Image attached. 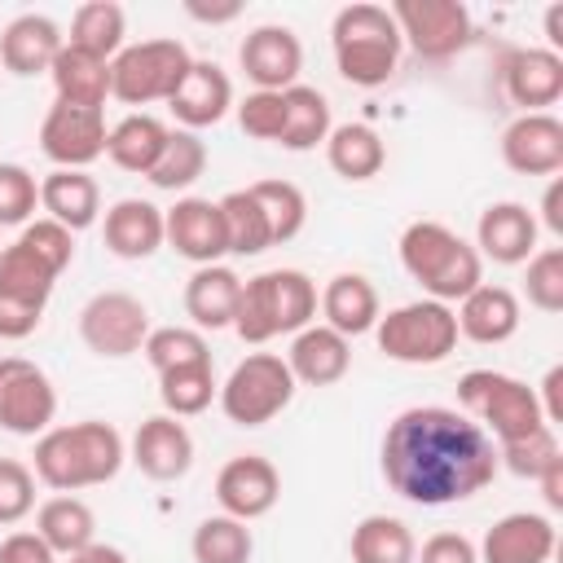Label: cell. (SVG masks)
Masks as SVG:
<instances>
[{"label":"cell","mask_w":563,"mask_h":563,"mask_svg":"<svg viewBox=\"0 0 563 563\" xmlns=\"http://www.w3.org/2000/svg\"><path fill=\"white\" fill-rule=\"evenodd\" d=\"M413 563H479V550L466 532H435L422 541Z\"/></svg>","instance_id":"681fc988"},{"label":"cell","mask_w":563,"mask_h":563,"mask_svg":"<svg viewBox=\"0 0 563 563\" xmlns=\"http://www.w3.org/2000/svg\"><path fill=\"white\" fill-rule=\"evenodd\" d=\"M128 449L123 435L101 422V418H84L70 427H48L35 440V479L53 493H79V488H97L110 484L123 466Z\"/></svg>","instance_id":"3957f363"},{"label":"cell","mask_w":563,"mask_h":563,"mask_svg":"<svg viewBox=\"0 0 563 563\" xmlns=\"http://www.w3.org/2000/svg\"><path fill=\"white\" fill-rule=\"evenodd\" d=\"M383 479L413 506H453L484 493L497 475L493 435L449 405L400 409L383 431Z\"/></svg>","instance_id":"6da1fadb"},{"label":"cell","mask_w":563,"mask_h":563,"mask_svg":"<svg viewBox=\"0 0 563 563\" xmlns=\"http://www.w3.org/2000/svg\"><path fill=\"white\" fill-rule=\"evenodd\" d=\"M282 497V475L268 457L260 453H238L220 466L216 475V501H220V515H233L242 523L251 519H264Z\"/></svg>","instance_id":"e0dca14e"},{"label":"cell","mask_w":563,"mask_h":563,"mask_svg":"<svg viewBox=\"0 0 563 563\" xmlns=\"http://www.w3.org/2000/svg\"><path fill=\"white\" fill-rule=\"evenodd\" d=\"M325 163L343 180H374L387 167V145L369 123H339L325 136Z\"/></svg>","instance_id":"d6a6232c"},{"label":"cell","mask_w":563,"mask_h":563,"mask_svg":"<svg viewBox=\"0 0 563 563\" xmlns=\"http://www.w3.org/2000/svg\"><path fill=\"white\" fill-rule=\"evenodd\" d=\"M238 299H242V277L229 264H202L185 282V312H189L194 330H224V325H233Z\"/></svg>","instance_id":"f546056e"},{"label":"cell","mask_w":563,"mask_h":563,"mask_svg":"<svg viewBox=\"0 0 563 563\" xmlns=\"http://www.w3.org/2000/svg\"><path fill=\"white\" fill-rule=\"evenodd\" d=\"M321 303V325L339 330L343 339H356V334H369L383 317V303H378V290L365 273H334L325 282V290L317 295Z\"/></svg>","instance_id":"4316f807"},{"label":"cell","mask_w":563,"mask_h":563,"mask_svg":"<svg viewBox=\"0 0 563 563\" xmlns=\"http://www.w3.org/2000/svg\"><path fill=\"white\" fill-rule=\"evenodd\" d=\"M35 532L44 537V545L53 554L70 559V554H79V550H88L97 541V515H92V506L84 497L57 493L35 510Z\"/></svg>","instance_id":"4dcf8cb0"},{"label":"cell","mask_w":563,"mask_h":563,"mask_svg":"<svg viewBox=\"0 0 563 563\" xmlns=\"http://www.w3.org/2000/svg\"><path fill=\"white\" fill-rule=\"evenodd\" d=\"M457 334H466L471 343H506L515 330H519V295L510 286H493V282H479L462 303H457Z\"/></svg>","instance_id":"83f0119b"},{"label":"cell","mask_w":563,"mask_h":563,"mask_svg":"<svg viewBox=\"0 0 563 563\" xmlns=\"http://www.w3.org/2000/svg\"><path fill=\"white\" fill-rule=\"evenodd\" d=\"M501 163L519 176H554L563 172V123L541 110V114H519L501 132Z\"/></svg>","instance_id":"ffe728a7"},{"label":"cell","mask_w":563,"mask_h":563,"mask_svg":"<svg viewBox=\"0 0 563 563\" xmlns=\"http://www.w3.org/2000/svg\"><path fill=\"white\" fill-rule=\"evenodd\" d=\"M123 35H128V13H123V4H114V0H88V4H79V9L70 13V35H66V44H75V48H84V53H92V57L114 62L119 48H123Z\"/></svg>","instance_id":"8d00e7d4"},{"label":"cell","mask_w":563,"mask_h":563,"mask_svg":"<svg viewBox=\"0 0 563 563\" xmlns=\"http://www.w3.org/2000/svg\"><path fill=\"white\" fill-rule=\"evenodd\" d=\"M106 251L119 260H150L163 246V207L150 198H119L101 220Z\"/></svg>","instance_id":"484cf974"},{"label":"cell","mask_w":563,"mask_h":563,"mask_svg":"<svg viewBox=\"0 0 563 563\" xmlns=\"http://www.w3.org/2000/svg\"><path fill=\"white\" fill-rule=\"evenodd\" d=\"M167 123L154 119V114H123L110 132H106V158L119 167V172H132V176H150V167L158 163L163 145H167Z\"/></svg>","instance_id":"1f68e13d"},{"label":"cell","mask_w":563,"mask_h":563,"mask_svg":"<svg viewBox=\"0 0 563 563\" xmlns=\"http://www.w3.org/2000/svg\"><path fill=\"white\" fill-rule=\"evenodd\" d=\"M141 352L154 365V374H167L180 365H211V347H207L202 330H194V325H158L145 334Z\"/></svg>","instance_id":"7bdbcfd3"},{"label":"cell","mask_w":563,"mask_h":563,"mask_svg":"<svg viewBox=\"0 0 563 563\" xmlns=\"http://www.w3.org/2000/svg\"><path fill=\"white\" fill-rule=\"evenodd\" d=\"M554 457H563L554 427H537V431H528V435H519L510 444H497V466H506L519 479H537Z\"/></svg>","instance_id":"ee69618b"},{"label":"cell","mask_w":563,"mask_h":563,"mask_svg":"<svg viewBox=\"0 0 563 563\" xmlns=\"http://www.w3.org/2000/svg\"><path fill=\"white\" fill-rule=\"evenodd\" d=\"M163 246H172L180 260H189L194 268L202 264H220L229 255V233H224V216L220 202L211 198H176L163 211Z\"/></svg>","instance_id":"9a60e30c"},{"label":"cell","mask_w":563,"mask_h":563,"mask_svg":"<svg viewBox=\"0 0 563 563\" xmlns=\"http://www.w3.org/2000/svg\"><path fill=\"white\" fill-rule=\"evenodd\" d=\"M66 563H128V554H123L119 545H101V541H92L88 550H79V554H70Z\"/></svg>","instance_id":"9f6ffc18"},{"label":"cell","mask_w":563,"mask_h":563,"mask_svg":"<svg viewBox=\"0 0 563 563\" xmlns=\"http://www.w3.org/2000/svg\"><path fill=\"white\" fill-rule=\"evenodd\" d=\"M523 295L537 312H563V246H541L528 260L523 273Z\"/></svg>","instance_id":"f6af8a7d"},{"label":"cell","mask_w":563,"mask_h":563,"mask_svg":"<svg viewBox=\"0 0 563 563\" xmlns=\"http://www.w3.org/2000/svg\"><path fill=\"white\" fill-rule=\"evenodd\" d=\"M35 510V471L18 457H0V528L22 523Z\"/></svg>","instance_id":"7dc6e473"},{"label":"cell","mask_w":563,"mask_h":563,"mask_svg":"<svg viewBox=\"0 0 563 563\" xmlns=\"http://www.w3.org/2000/svg\"><path fill=\"white\" fill-rule=\"evenodd\" d=\"M75 260V233L57 220H31L13 238V246L0 251V339L18 343L31 339L44 321L48 295L57 277Z\"/></svg>","instance_id":"7a4b0ae2"},{"label":"cell","mask_w":563,"mask_h":563,"mask_svg":"<svg viewBox=\"0 0 563 563\" xmlns=\"http://www.w3.org/2000/svg\"><path fill=\"white\" fill-rule=\"evenodd\" d=\"M545 35H550V53H559V44H563V4L545 9Z\"/></svg>","instance_id":"6f0895ef"},{"label":"cell","mask_w":563,"mask_h":563,"mask_svg":"<svg viewBox=\"0 0 563 563\" xmlns=\"http://www.w3.org/2000/svg\"><path fill=\"white\" fill-rule=\"evenodd\" d=\"M374 339H378V352L387 361H400V365H440L453 356L457 347V317L449 303H435V299H413V303H400L391 312L378 317L374 325Z\"/></svg>","instance_id":"ba28073f"},{"label":"cell","mask_w":563,"mask_h":563,"mask_svg":"<svg viewBox=\"0 0 563 563\" xmlns=\"http://www.w3.org/2000/svg\"><path fill=\"white\" fill-rule=\"evenodd\" d=\"M233 110H238V128H242L246 136H255V141H277V136H282V114H286L282 92H260V88H251Z\"/></svg>","instance_id":"c3c4849f"},{"label":"cell","mask_w":563,"mask_h":563,"mask_svg":"<svg viewBox=\"0 0 563 563\" xmlns=\"http://www.w3.org/2000/svg\"><path fill=\"white\" fill-rule=\"evenodd\" d=\"M185 13L194 22H207V26H220V22H233L242 13V0H224V4H207V0H185Z\"/></svg>","instance_id":"f5cc1de1"},{"label":"cell","mask_w":563,"mask_h":563,"mask_svg":"<svg viewBox=\"0 0 563 563\" xmlns=\"http://www.w3.org/2000/svg\"><path fill=\"white\" fill-rule=\"evenodd\" d=\"M220 202L224 216V233H229V255H264L273 246L268 238V220L260 211V202L251 198V189H229Z\"/></svg>","instance_id":"60d3db41"},{"label":"cell","mask_w":563,"mask_h":563,"mask_svg":"<svg viewBox=\"0 0 563 563\" xmlns=\"http://www.w3.org/2000/svg\"><path fill=\"white\" fill-rule=\"evenodd\" d=\"M541 224H545L554 238H563V176H554V180L545 185V194H541Z\"/></svg>","instance_id":"db71d44e"},{"label":"cell","mask_w":563,"mask_h":563,"mask_svg":"<svg viewBox=\"0 0 563 563\" xmlns=\"http://www.w3.org/2000/svg\"><path fill=\"white\" fill-rule=\"evenodd\" d=\"M532 391H537V405H541L545 427L563 422V365H554V369L541 378V387H532Z\"/></svg>","instance_id":"816d5d0a"},{"label":"cell","mask_w":563,"mask_h":563,"mask_svg":"<svg viewBox=\"0 0 563 563\" xmlns=\"http://www.w3.org/2000/svg\"><path fill=\"white\" fill-rule=\"evenodd\" d=\"M106 110L101 106H70V101H53L44 123H40V150L70 172H88V163H97L106 154Z\"/></svg>","instance_id":"5bb4252c"},{"label":"cell","mask_w":563,"mask_h":563,"mask_svg":"<svg viewBox=\"0 0 563 563\" xmlns=\"http://www.w3.org/2000/svg\"><path fill=\"white\" fill-rule=\"evenodd\" d=\"M352 563H413L418 541L405 519L396 515H365L347 537Z\"/></svg>","instance_id":"d590c367"},{"label":"cell","mask_w":563,"mask_h":563,"mask_svg":"<svg viewBox=\"0 0 563 563\" xmlns=\"http://www.w3.org/2000/svg\"><path fill=\"white\" fill-rule=\"evenodd\" d=\"M40 207V180L22 163H0V229L31 224Z\"/></svg>","instance_id":"bcb514c9"},{"label":"cell","mask_w":563,"mask_h":563,"mask_svg":"<svg viewBox=\"0 0 563 563\" xmlns=\"http://www.w3.org/2000/svg\"><path fill=\"white\" fill-rule=\"evenodd\" d=\"M145 334H150V308L128 290H97L79 308V339L97 356L123 361L141 352Z\"/></svg>","instance_id":"7c38bea8"},{"label":"cell","mask_w":563,"mask_h":563,"mask_svg":"<svg viewBox=\"0 0 563 563\" xmlns=\"http://www.w3.org/2000/svg\"><path fill=\"white\" fill-rule=\"evenodd\" d=\"M66 35L48 13H18L4 31H0V66L9 75H48L57 53H62Z\"/></svg>","instance_id":"7402d4cb"},{"label":"cell","mask_w":563,"mask_h":563,"mask_svg":"<svg viewBox=\"0 0 563 563\" xmlns=\"http://www.w3.org/2000/svg\"><path fill=\"white\" fill-rule=\"evenodd\" d=\"M317 317V282L303 268H268L242 282L233 330L242 343H268L277 334H299Z\"/></svg>","instance_id":"8992f818"},{"label":"cell","mask_w":563,"mask_h":563,"mask_svg":"<svg viewBox=\"0 0 563 563\" xmlns=\"http://www.w3.org/2000/svg\"><path fill=\"white\" fill-rule=\"evenodd\" d=\"M189 554L194 563H251L255 537L233 515H207L189 537Z\"/></svg>","instance_id":"ab89813d"},{"label":"cell","mask_w":563,"mask_h":563,"mask_svg":"<svg viewBox=\"0 0 563 563\" xmlns=\"http://www.w3.org/2000/svg\"><path fill=\"white\" fill-rule=\"evenodd\" d=\"M238 66L260 92H286V88L299 84L303 44L290 26L264 22V26H251L246 40L238 44Z\"/></svg>","instance_id":"2e32d148"},{"label":"cell","mask_w":563,"mask_h":563,"mask_svg":"<svg viewBox=\"0 0 563 563\" xmlns=\"http://www.w3.org/2000/svg\"><path fill=\"white\" fill-rule=\"evenodd\" d=\"M286 365H290L295 383H303V387H334L352 369V339L312 321L299 334H290Z\"/></svg>","instance_id":"d4e9b609"},{"label":"cell","mask_w":563,"mask_h":563,"mask_svg":"<svg viewBox=\"0 0 563 563\" xmlns=\"http://www.w3.org/2000/svg\"><path fill=\"white\" fill-rule=\"evenodd\" d=\"M400 268L435 303H462L484 282L479 251L440 220H413L400 233Z\"/></svg>","instance_id":"277c9868"},{"label":"cell","mask_w":563,"mask_h":563,"mask_svg":"<svg viewBox=\"0 0 563 563\" xmlns=\"http://www.w3.org/2000/svg\"><path fill=\"white\" fill-rule=\"evenodd\" d=\"M48 79H53L57 101H70V106H106V97H110V62L92 57L75 44H62Z\"/></svg>","instance_id":"836d02e7"},{"label":"cell","mask_w":563,"mask_h":563,"mask_svg":"<svg viewBox=\"0 0 563 563\" xmlns=\"http://www.w3.org/2000/svg\"><path fill=\"white\" fill-rule=\"evenodd\" d=\"M246 189H251V198L260 202V211L268 220L273 246H286V242H295L303 233V224H308V198H303L299 185H290V180H255Z\"/></svg>","instance_id":"f35d334b"},{"label":"cell","mask_w":563,"mask_h":563,"mask_svg":"<svg viewBox=\"0 0 563 563\" xmlns=\"http://www.w3.org/2000/svg\"><path fill=\"white\" fill-rule=\"evenodd\" d=\"M391 18H396L400 40L422 62H449L475 35L471 9L462 0H396L391 4Z\"/></svg>","instance_id":"8fae6325"},{"label":"cell","mask_w":563,"mask_h":563,"mask_svg":"<svg viewBox=\"0 0 563 563\" xmlns=\"http://www.w3.org/2000/svg\"><path fill=\"white\" fill-rule=\"evenodd\" d=\"M194 57L180 40H141L123 44L119 57L110 62V97L123 106H150V101H172L180 79L189 75Z\"/></svg>","instance_id":"30bf717a"},{"label":"cell","mask_w":563,"mask_h":563,"mask_svg":"<svg viewBox=\"0 0 563 563\" xmlns=\"http://www.w3.org/2000/svg\"><path fill=\"white\" fill-rule=\"evenodd\" d=\"M554 545H559V528L550 515L510 510L484 532L475 550H479V563H550Z\"/></svg>","instance_id":"ac0fdd59"},{"label":"cell","mask_w":563,"mask_h":563,"mask_svg":"<svg viewBox=\"0 0 563 563\" xmlns=\"http://www.w3.org/2000/svg\"><path fill=\"white\" fill-rule=\"evenodd\" d=\"M207 172V145L198 132H185V128H172L167 132V145L158 154V163L150 167V185L154 189H167V194H180L189 189L198 176Z\"/></svg>","instance_id":"74e56055"},{"label":"cell","mask_w":563,"mask_h":563,"mask_svg":"<svg viewBox=\"0 0 563 563\" xmlns=\"http://www.w3.org/2000/svg\"><path fill=\"white\" fill-rule=\"evenodd\" d=\"M40 207L48 220H57L70 233H84L101 220V189L88 172H70V167H53L40 180Z\"/></svg>","instance_id":"f1b7e54d"},{"label":"cell","mask_w":563,"mask_h":563,"mask_svg":"<svg viewBox=\"0 0 563 563\" xmlns=\"http://www.w3.org/2000/svg\"><path fill=\"white\" fill-rule=\"evenodd\" d=\"M537 484H541L545 506H550V510H563V457H554V462L537 475Z\"/></svg>","instance_id":"11a10c76"},{"label":"cell","mask_w":563,"mask_h":563,"mask_svg":"<svg viewBox=\"0 0 563 563\" xmlns=\"http://www.w3.org/2000/svg\"><path fill=\"white\" fill-rule=\"evenodd\" d=\"M330 48H334V66L347 84L356 88H378L396 75L400 66V31H396V18L387 4H369V0H356V4H343L330 22Z\"/></svg>","instance_id":"5b68a950"},{"label":"cell","mask_w":563,"mask_h":563,"mask_svg":"<svg viewBox=\"0 0 563 563\" xmlns=\"http://www.w3.org/2000/svg\"><path fill=\"white\" fill-rule=\"evenodd\" d=\"M501 88L523 114H541L563 97V57L550 48H515L501 62Z\"/></svg>","instance_id":"603a6c76"},{"label":"cell","mask_w":563,"mask_h":563,"mask_svg":"<svg viewBox=\"0 0 563 563\" xmlns=\"http://www.w3.org/2000/svg\"><path fill=\"white\" fill-rule=\"evenodd\" d=\"M216 396H220V387H216L211 365H180V369L158 374V400H163V413H172V418H194Z\"/></svg>","instance_id":"b9f144b4"},{"label":"cell","mask_w":563,"mask_h":563,"mask_svg":"<svg viewBox=\"0 0 563 563\" xmlns=\"http://www.w3.org/2000/svg\"><path fill=\"white\" fill-rule=\"evenodd\" d=\"M132 462L154 484L185 479L189 466H194V435H189V427L180 418H172V413L145 418L136 427V435H132Z\"/></svg>","instance_id":"d6986e66"},{"label":"cell","mask_w":563,"mask_h":563,"mask_svg":"<svg viewBox=\"0 0 563 563\" xmlns=\"http://www.w3.org/2000/svg\"><path fill=\"white\" fill-rule=\"evenodd\" d=\"M295 374L277 352H246L220 383V409L238 427H264L295 400Z\"/></svg>","instance_id":"9c48e42d"},{"label":"cell","mask_w":563,"mask_h":563,"mask_svg":"<svg viewBox=\"0 0 563 563\" xmlns=\"http://www.w3.org/2000/svg\"><path fill=\"white\" fill-rule=\"evenodd\" d=\"M457 405L471 422L493 431L497 444H510V440L545 427L537 391L528 383H519L515 374H501V369H466L457 378Z\"/></svg>","instance_id":"52a82bcc"},{"label":"cell","mask_w":563,"mask_h":563,"mask_svg":"<svg viewBox=\"0 0 563 563\" xmlns=\"http://www.w3.org/2000/svg\"><path fill=\"white\" fill-rule=\"evenodd\" d=\"M0 563H57L40 532H9L0 541Z\"/></svg>","instance_id":"f907efd6"},{"label":"cell","mask_w":563,"mask_h":563,"mask_svg":"<svg viewBox=\"0 0 563 563\" xmlns=\"http://www.w3.org/2000/svg\"><path fill=\"white\" fill-rule=\"evenodd\" d=\"M57 418L53 378L26 356H0V431L44 435Z\"/></svg>","instance_id":"4fadbf2b"},{"label":"cell","mask_w":563,"mask_h":563,"mask_svg":"<svg viewBox=\"0 0 563 563\" xmlns=\"http://www.w3.org/2000/svg\"><path fill=\"white\" fill-rule=\"evenodd\" d=\"M167 110L176 114V123L185 132H198V128H216L229 110H233V84L229 75L216 66V62H198L189 66V75L180 79V88L172 92Z\"/></svg>","instance_id":"cb8c5ba5"},{"label":"cell","mask_w":563,"mask_h":563,"mask_svg":"<svg viewBox=\"0 0 563 563\" xmlns=\"http://www.w3.org/2000/svg\"><path fill=\"white\" fill-rule=\"evenodd\" d=\"M282 106H286V114H282V136H277L282 150L303 154V150L325 145V136H330V128H334L325 92H317V88H308V84H295V88L282 92Z\"/></svg>","instance_id":"e575fe53"},{"label":"cell","mask_w":563,"mask_h":563,"mask_svg":"<svg viewBox=\"0 0 563 563\" xmlns=\"http://www.w3.org/2000/svg\"><path fill=\"white\" fill-rule=\"evenodd\" d=\"M537 216L506 198V202H488L479 211V224H475V251L479 260H493V264H528L532 251H537Z\"/></svg>","instance_id":"44dd1931"}]
</instances>
